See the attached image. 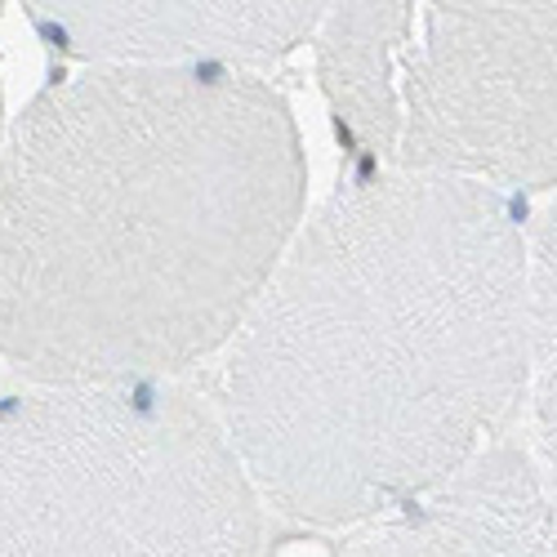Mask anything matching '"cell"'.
<instances>
[{
    "mask_svg": "<svg viewBox=\"0 0 557 557\" xmlns=\"http://www.w3.org/2000/svg\"><path fill=\"white\" fill-rule=\"evenodd\" d=\"M527 401V237L478 183L370 170L326 197L219 357L263 504L352 531L504 442Z\"/></svg>",
    "mask_w": 557,
    "mask_h": 557,
    "instance_id": "1",
    "label": "cell"
},
{
    "mask_svg": "<svg viewBox=\"0 0 557 557\" xmlns=\"http://www.w3.org/2000/svg\"><path fill=\"white\" fill-rule=\"evenodd\" d=\"M308 157L250 67H76L0 152V361L178 384L223 357L304 227Z\"/></svg>",
    "mask_w": 557,
    "mask_h": 557,
    "instance_id": "2",
    "label": "cell"
},
{
    "mask_svg": "<svg viewBox=\"0 0 557 557\" xmlns=\"http://www.w3.org/2000/svg\"><path fill=\"white\" fill-rule=\"evenodd\" d=\"M263 499L183 384L0 397V557H259Z\"/></svg>",
    "mask_w": 557,
    "mask_h": 557,
    "instance_id": "3",
    "label": "cell"
},
{
    "mask_svg": "<svg viewBox=\"0 0 557 557\" xmlns=\"http://www.w3.org/2000/svg\"><path fill=\"white\" fill-rule=\"evenodd\" d=\"M312 50L375 170L557 188V5H326Z\"/></svg>",
    "mask_w": 557,
    "mask_h": 557,
    "instance_id": "4",
    "label": "cell"
},
{
    "mask_svg": "<svg viewBox=\"0 0 557 557\" xmlns=\"http://www.w3.org/2000/svg\"><path fill=\"white\" fill-rule=\"evenodd\" d=\"M81 67H250L317 36L326 5H23Z\"/></svg>",
    "mask_w": 557,
    "mask_h": 557,
    "instance_id": "5",
    "label": "cell"
},
{
    "mask_svg": "<svg viewBox=\"0 0 557 557\" xmlns=\"http://www.w3.org/2000/svg\"><path fill=\"white\" fill-rule=\"evenodd\" d=\"M335 557H557V499L504 437L442 486L344 531Z\"/></svg>",
    "mask_w": 557,
    "mask_h": 557,
    "instance_id": "6",
    "label": "cell"
},
{
    "mask_svg": "<svg viewBox=\"0 0 557 557\" xmlns=\"http://www.w3.org/2000/svg\"><path fill=\"white\" fill-rule=\"evenodd\" d=\"M527 401L548 486H557V201L527 242Z\"/></svg>",
    "mask_w": 557,
    "mask_h": 557,
    "instance_id": "7",
    "label": "cell"
},
{
    "mask_svg": "<svg viewBox=\"0 0 557 557\" xmlns=\"http://www.w3.org/2000/svg\"><path fill=\"white\" fill-rule=\"evenodd\" d=\"M5 129H10V121H5V95H0V152H5Z\"/></svg>",
    "mask_w": 557,
    "mask_h": 557,
    "instance_id": "8",
    "label": "cell"
}]
</instances>
